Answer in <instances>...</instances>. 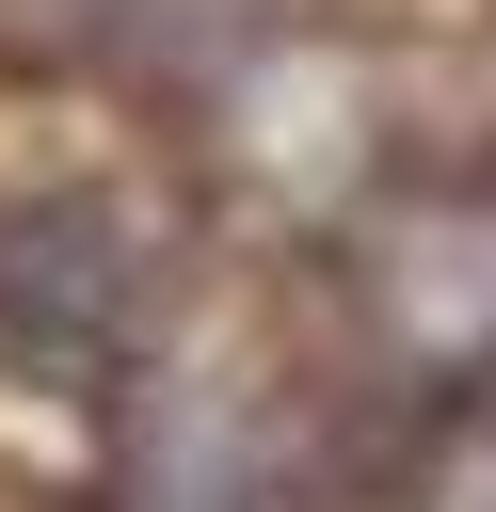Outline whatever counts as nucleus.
Returning a JSON list of instances; mask_svg holds the SVG:
<instances>
[{
	"instance_id": "obj_1",
	"label": "nucleus",
	"mask_w": 496,
	"mask_h": 512,
	"mask_svg": "<svg viewBox=\"0 0 496 512\" xmlns=\"http://www.w3.org/2000/svg\"><path fill=\"white\" fill-rule=\"evenodd\" d=\"M160 336H176V240H160V208H128L112 176L0 192V400L112 432L144 400Z\"/></svg>"
},
{
	"instance_id": "obj_2",
	"label": "nucleus",
	"mask_w": 496,
	"mask_h": 512,
	"mask_svg": "<svg viewBox=\"0 0 496 512\" xmlns=\"http://www.w3.org/2000/svg\"><path fill=\"white\" fill-rule=\"evenodd\" d=\"M400 512H496V384L432 416V448H416V480H400Z\"/></svg>"
}]
</instances>
